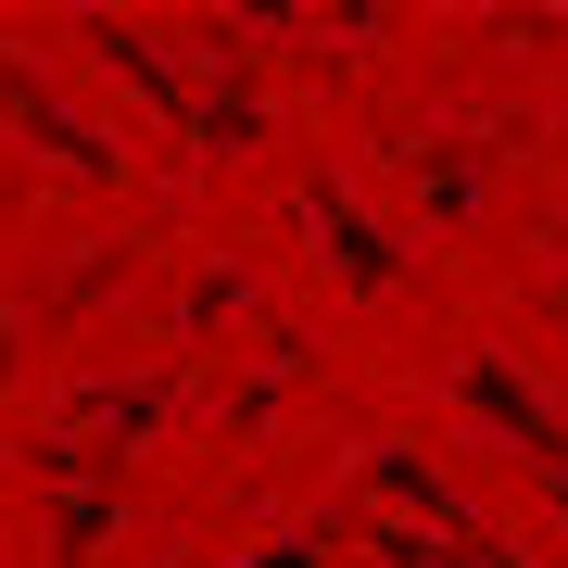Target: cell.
<instances>
[{
	"instance_id": "6da1fadb",
	"label": "cell",
	"mask_w": 568,
	"mask_h": 568,
	"mask_svg": "<svg viewBox=\"0 0 568 568\" xmlns=\"http://www.w3.org/2000/svg\"><path fill=\"white\" fill-rule=\"evenodd\" d=\"M316 227H328V265H342V278H366V291L392 278V241L366 215H342V190H316Z\"/></svg>"
}]
</instances>
